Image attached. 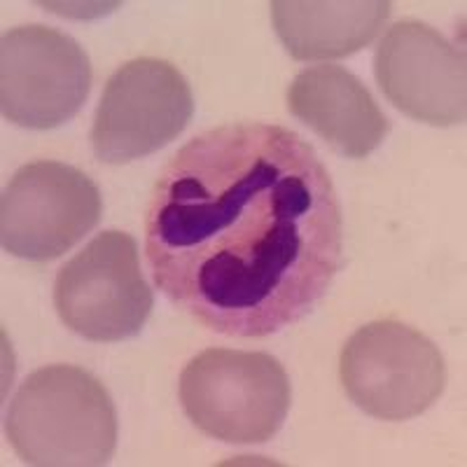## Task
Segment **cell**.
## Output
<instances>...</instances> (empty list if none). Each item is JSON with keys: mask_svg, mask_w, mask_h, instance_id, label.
<instances>
[{"mask_svg": "<svg viewBox=\"0 0 467 467\" xmlns=\"http://www.w3.org/2000/svg\"><path fill=\"white\" fill-rule=\"evenodd\" d=\"M145 257L154 285L203 327L276 335L318 306L341 269V203L327 166L281 124L208 129L154 181Z\"/></svg>", "mask_w": 467, "mask_h": 467, "instance_id": "obj_1", "label": "cell"}, {"mask_svg": "<svg viewBox=\"0 0 467 467\" xmlns=\"http://www.w3.org/2000/svg\"><path fill=\"white\" fill-rule=\"evenodd\" d=\"M5 432L26 465H106L117 449L115 402L82 367L49 365L24 379Z\"/></svg>", "mask_w": 467, "mask_h": 467, "instance_id": "obj_2", "label": "cell"}, {"mask_svg": "<svg viewBox=\"0 0 467 467\" xmlns=\"http://www.w3.org/2000/svg\"><path fill=\"white\" fill-rule=\"evenodd\" d=\"M178 395L203 435L227 444H265L290 411L285 367L262 350L208 348L181 374Z\"/></svg>", "mask_w": 467, "mask_h": 467, "instance_id": "obj_3", "label": "cell"}, {"mask_svg": "<svg viewBox=\"0 0 467 467\" xmlns=\"http://www.w3.org/2000/svg\"><path fill=\"white\" fill-rule=\"evenodd\" d=\"M339 377L350 402L379 420H409L444 393L440 348L419 329L377 320L356 329L341 348Z\"/></svg>", "mask_w": 467, "mask_h": 467, "instance_id": "obj_4", "label": "cell"}, {"mask_svg": "<svg viewBox=\"0 0 467 467\" xmlns=\"http://www.w3.org/2000/svg\"><path fill=\"white\" fill-rule=\"evenodd\" d=\"M154 297L145 283L139 244L124 232L91 239L54 281V308L70 332L87 341L131 339L145 327Z\"/></svg>", "mask_w": 467, "mask_h": 467, "instance_id": "obj_5", "label": "cell"}, {"mask_svg": "<svg viewBox=\"0 0 467 467\" xmlns=\"http://www.w3.org/2000/svg\"><path fill=\"white\" fill-rule=\"evenodd\" d=\"M194 96L185 75L164 58H133L103 89L91 127V148L103 164H129L154 154L185 131Z\"/></svg>", "mask_w": 467, "mask_h": 467, "instance_id": "obj_6", "label": "cell"}, {"mask_svg": "<svg viewBox=\"0 0 467 467\" xmlns=\"http://www.w3.org/2000/svg\"><path fill=\"white\" fill-rule=\"evenodd\" d=\"M101 215V192L89 175L61 161H33L3 192L0 241L10 255L43 265L80 244Z\"/></svg>", "mask_w": 467, "mask_h": 467, "instance_id": "obj_7", "label": "cell"}, {"mask_svg": "<svg viewBox=\"0 0 467 467\" xmlns=\"http://www.w3.org/2000/svg\"><path fill=\"white\" fill-rule=\"evenodd\" d=\"M91 89L85 49L57 28H12L0 43V110L7 122L47 131L70 122Z\"/></svg>", "mask_w": 467, "mask_h": 467, "instance_id": "obj_8", "label": "cell"}, {"mask_svg": "<svg viewBox=\"0 0 467 467\" xmlns=\"http://www.w3.org/2000/svg\"><path fill=\"white\" fill-rule=\"evenodd\" d=\"M374 75L388 101L416 122H465V57L428 24L404 19L388 28L374 54Z\"/></svg>", "mask_w": 467, "mask_h": 467, "instance_id": "obj_9", "label": "cell"}, {"mask_svg": "<svg viewBox=\"0 0 467 467\" xmlns=\"http://www.w3.org/2000/svg\"><path fill=\"white\" fill-rule=\"evenodd\" d=\"M287 108L350 160L372 154L390 129L369 89L341 66L302 70L287 89Z\"/></svg>", "mask_w": 467, "mask_h": 467, "instance_id": "obj_10", "label": "cell"}, {"mask_svg": "<svg viewBox=\"0 0 467 467\" xmlns=\"http://www.w3.org/2000/svg\"><path fill=\"white\" fill-rule=\"evenodd\" d=\"M393 12L383 0L356 3H316V0H276L271 19L283 47L297 61H327L360 52L386 26Z\"/></svg>", "mask_w": 467, "mask_h": 467, "instance_id": "obj_11", "label": "cell"}]
</instances>
